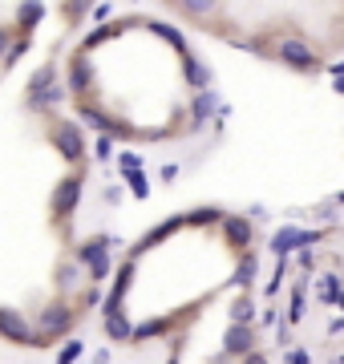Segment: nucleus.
<instances>
[{"label": "nucleus", "instance_id": "obj_23", "mask_svg": "<svg viewBox=\"0 0 344 364\" xmlns=\"http://www.w3.org/2000/svg\"><path fill=\"white\" fill-rule=\"evenodd\" d=\"M150 28H154V33H158L162 41H171V45H174L178 53H186V37L178 33V28H171V25H150Z\"/></svg>", "mask_w": 344, "mask_h": 364}, {"label": "nucleus", "instance_id": "obj_32", "mask_svg": "<svg viewBox=\"0 0 344 364\" xmlns=\"http://www.w3.org/2000/svg\"><path fill=\"white\" fill-rule=\"evenodd\" d=\"M93 154H97V158H109V154H114V146H109V138H97V146H93Z\"/></svg>", "mask_w": 344, "mask_h": 364}, {"label": "nucleus", "instance_id": "obj_13", "mask_svg": "<svg viewBox=\"0 0 344 364\" xmlns=\"http://www.w3.org/2000/svg\"><path fill=\"white\" fill-rule=\"evenodd\" d=\"M178 227H183V215H174V219H166V223H162V227H154V231H150V235H142V243H138V247H134V251L142 255L146 247H154V243H162V239H166V235H174V231H178Z\"/></svg>", "mask_w": 344, "mask_h": 364}, {"label": "nucleus", "instance_id": "obj_27", "mask_svg": "<svg viewBox=\"0 0 344 364\" xmlns=\"http://www.w3.org/2000/svg\"><path fill=\"white\" fill-rule=\"evenodd\" d=\"M126 182H130V191H134L138 198H146V195H150V191H146L150 182H146V174H142V170H134V174H126Z\"/></svg>", "mask_w": 344, "mask_h": 364}, {"label": "nucleus", "instance_id": "obj_8", "mask_svg": "<svg viewBox=\"0 0 344 364\" xmlns=\"http://www.w3.org/2000/svg\"><path fill=\"white\" fill-rule=\"evenodd\" d=\"M279 61H288L291 69H316L320 57L308 49L304 41H279Z\"/></svg>", "mask_w": 344, "mask_h": 364}, {"label": "nucleus", "instance_id": "obj_7", "mask_svg": "<svg viewBox=\"0 0 344 364\" xmlns=\"http://www.w3.org/2000/svg\"><path fill=\"white\" fill-rule=\"evenodd\" d=\"M0 336L13 340V344H33V328H28V320L21 312H13V308H0Z\"/></svg>", "mask_w": 344, "mask_h": 364}, {"label": "nucleus", "instance_id": "obj_12", "mask_svg": "<svg viewBox=\"0 0 344 364\" xmlns=\"http://www.w3.org/2000/svg\"><path fill=\"white\" fill-rule=\"evenodd\" d=\"M77 114H81V122H85V126H93V130L102 134V138H109V134H114V122H109L102 109H93V105L81 102V105H77Z\"/></svg>", "mask_w": 344, "mask_h": 364}, {"label": "nucleus", "instance_id": "obj_17", "mask_svg": "<svg viewBox=\"0 0 344 364\" xmlns=\"http://www.w3.org/2000/svg\"><path fill=\"white\" fill-rule=\"evenodd\" d=\"M183 69H186V81H190L195 90H203V85H207V69L199 65V57H190V53H183Z\"/></svg>", "mask_w": 344, "mask_h": 364}, {"label": "nucleus", "instance_id": "obj_1", "mask_svg": "<svg viewBox=\"0 0 344 364\" xmlns=\"http://www.w3.org/2000/svg\"><path fill=\"white\" fill-rule=\"evenodd\" d=\"M61 102V90H57V69L53 65H41L28 81V105L33 109H49V105Z\"/></svg>", "mask_w": 344, "mask_h": 364}, {"label": "nucleus", "instance_id": "obj_36", "mask_svg": "<svg viewBox=\"0 0 344 364\" xmlns=\"http://www.w3.org/2000/svg\"><path fill=\"white\" fill-rule=\"evenodd\" d=\"M166 364H178V352H174V356H171V360H166Z\"/></svg>", "mask_w": 344, "mask_h": 364}, {"label": "nucleus", "instance_id": "obj_22", "mask_svg": "<svg viewBox=\"0 0 344 364\" xmlns=\"http://www.w3.org/2000/svg\"><path fill=\"white\" fill-rule=\"evenodd\" d=\"M166 328H171V320H154V324H138L130 336H134V340H150V336H162Z\"/></svg>", "mask_w": 344, "mask_h": 364}, {"label": "nucleus", "instance_id": "obj_29", "mask_svg": "<svg viewBox=\"0 0 344 364\" xmlns=\"http://www.w3.org/2000/svg\"><path fill=\"white\" fill-rule=\"evenodd\" d=\"M300 316H304V287L291 291V320H300Z\"/></svg>", "mask_w": 344, "mask_h": 364}, {"label": "nucleus", "instance_id": "obj_34", "mask_svg": "<svg viewBox=\"0 0 344 364\" xmlns=\"http://www.w3.org/2000/svg\"><path fill=\"white\" fill-rule=\"evenodd\" d=\"M243 364H267V356H259V352H247V356H243Z\"/></svg>", "mask_w": 344, "mask_h": 364}, {"label": "nucleus", "instance_id": "obj_19", "mask_svg": "<svg viewBox=\"0 0 344 364\" xmlns=\"http://www.w3.org/2000/svg\"><path fill=\"white\" fill-rule=\"evenodd\" d=\"M106 332H109V340H130L134 324L126 320V316H109V320H106Z\"/></svg>", "mask_w": 344, "mask_h": 364}, {"label": "nucleus", "instance_id": "obj_35", "mask_svg": "<svg viewBox=\"0 0 344 364\" xmlns=\"http://www.w3.org/2000/svg\"><path fill=\"white\" fill-rule=\"evenodd\" d=\"M9 45H13V41H9V33L0 28V57H4V49H9Z\"/></svg>", "mask_w": 344, "mask_h": 364}, {"label": "nucleus", "instance_id": "obj_15", "mask_svg": "<svg viewBox=\"0 0 344 364\" xmlns=\"http://www.w3.org/2000/svg\"><path fill=\"white\" fill-rule=\"evenodd\" d=\"M255 255H243L239 259V267H235V275H231V287H252V279H255Z\"/></svg>", "mask_w": 344, "mask_h": 364}, {"label": "nucleus", "instance_id": "obj_25", "mask_svg": "<svg viewBox=\"0 0 344 364\" xmlns=\"http://www.w3.org/2000/svg\"><path fill=\"white\" fill-rule=\"evenodd\" d=\"M109 37H118V25H102L97 33H90V37H85V49H97V45L109 41Z\"/></svg>", "mask_w": 344, "mask_h": 364}, {"label": "nucleus", "instance_id": "obj_14", "mask_svg": "<svg viewBox=\"0 0 344 364\" xmlns=\"http://www.w3.org/2000/svg\"><path fill=\"white\" fill-rule=\"evenodd\" d=\"M231 320H235L239 328H252L255 320V304L247 296H235V304H231Z\"/></svg>", "mask_w": 344, "mask_h": 364}, {"label": "nucleus", "instance_id": "obj_18", "mask_svg": "<svg viewBox=\"0 0 344 364\" xmlns=\"http://www.w3.org/2000/svg\"><path fill=\"white\" fill-rule=\"evenodd\" d=\"M90 77H93L90 61H85V57H77V61H73V73H69V85H73V93L85 90V85H90Z\"/></svg>", "mask_w": 344, "mask_h": 364}, {"label": "nucleus", "instance_id": "obj_30", "mask_svg": "<svg viewBox=\"0 0 344 364\" xmlns=\"http://www.w3.org/2000/svg\"><path fill=\"white\" fill-rule=\"evenodd\" d=\"M138 166H142V158L134 154V150H126V154H122V170H126V174H134Z\"/></svg>", "mask_w": 344, "mask_h": 364}, {"label": "nucleus", "instance_id": "obj_16", "mask_svg": "<svg viewBox=\"0 0 344 364\" xmlns=\"http://www.w3.org/2000/svg\"><path fill=\"white\" fill-rule=\"evenodd\" d=\"M207 223H223V215L215 207H199V210H190V215H183V227H207Z\"/></svg>", "mask_w": 344, "mask_h": 364}, {"label": "nucleus", "instance_id": "obj_2", "mask_svg": "<svg viewBox=\"0 0 344 364\" xmlns=\"http://www.w3.org/2000/svg\"><path fill=\"white\" fill-rule=\"evenodd\" d=\"M53 146H57V154L65 158V162H81V158H85V138H81L77 122H57Z\"/></svg>", "mask_w": 344, "mask_h": 364}, {"label": "nucleus", "instance_id": "obj_21", "mask_svg": "<svg viewBox=\"0 0 344 364\" xmlns=\"http://www.w3.org/2000/svg\"><path fill=\"white\" fill-rule=\"evenodd\" d=\"M41 16H45V4H21V9H16V21H21L25 28H33Z\"/></svg>", "mask_w": 344, "mask_h": 364}, {"label": "nucleus", "instance_id": "obj_9", "mask_svg": "<svg viewBox=\"0 0 344 364\" xmlns=\"http://www.w3.org/2000/svg\"><path fill=\"white\" fill-rule=\"evenodd\" d=\"M130 279H134V259H130V263H122L118 284L109 287L106 304H102V312H106V320H109V316H122V299H126V287H130Z\"/></svg>", "mask_w": 344, "mask_h": 364}, {"label": "nucleus", "instance_id": "obj_10", "mask_svg": "<svg viewBox=\"0 0 344 364\" xmlns=\"http://www.w3.org/2000/svg\"><path fill=\"white\" fill-rule=\"evenodd\" d=\"M223 352H227V356H247V352H255V332H252V328L231 324L223 332Z\"/></svg>", "mask_w": 344, "mask_h": 364}, {"label": "nucleus", "instance_id": "obj_33", "mask_svg": "<svg viewBox=\"0 0 344 364\" xmlns=\"http://www.w3.org/2000/svg\"><path fill=\"white\" fill-rule=\"evenodd\" d=\"M288 364H312V356L304 348H296V352H288Z\"/></svg>", "mask_w": 344, "mask_h": 364}, {"label": "nucleus", "instance_id": "obj_6", "mask_svg": "<svg viewBox=\"0 0 344 364\" xmlns=\"http://www.w3.org/2000/svg\"><path fill=\"white\" fill-rule=\"evenodd\" d=\"M77 198H81V178H77V174L61 178V182H57V191H53V215H57V219H69L73 207H77Z\"/></svg>", "mask_w": 344, "mask_h": 364}, {"label": "nucleus", "instance_id": "obj_26", "mask_svg": "<svg viewBox=\"0 0 344 364\" xmlns=\"http://www.w3.org/2000/svg\"><path fill=\"white\" fill-rule=\"evenodd\" d=\"M81 352H85V348H81L77 340H69L65 348H61V356H57V364H77V360H81Z\"/></svg>", "mask_w": 344, "mask_h": 364}, {"label": "nucleus", "instance_id": "obj_28", "mask_svg": "<svg viewBox=\"0 0 344 364\" xmlns=\"http://www.w3.org/2000/svg\"><path fill=\"white\" fill-rule=\"evenodd\" d=\"M28 49V37H21L16 41V45H9V49H4V65H13V61H21V53Z\"/></svg>", "mask_w": 344, "mask_h": 364}, {"label": "nucleus", "instance_id": "obj_11", "mask_svg": "<svg viewBox=\"0 0 344 364\" xmlns=\"http://www.w3.org/2000/svg\"><path fill=\"white\" fill-rule=\"evenodd\" d=\"M223 235H227L231 247H247V243H252V223L231 215V219H223Z\"/></svg>", "mask_w": 344, "mask_h": 364}, {"label": "nucleus", "instance_id": "obj_24", "mask_svg": "<svg viewBox=\"0 0 344 364\" xmlns=\"http://www.w3.org/2000/svg\"><path fill=\"white\" fill-rule=\"evenodd\" d=\"M320 299H324V304H340V279H336V275H328V279H324Z\"/></svg>", "mask_w": 344, "mask_h": 364}, {"label": "nucleus", "instance_id": "obj_3", "mask_svg": "<svg viewBox=\"0 0 344 364\" xmlns=\"http://www.w3.org/2000/svg\"><path fill=\"white\" fill-rule=\"evenodd\" d=\"M69 328H73V312H69L65 304H49L41 312V336L37 340H61Z\"/></svg>", "mask_w": 344, "mask_h": 364}, {"label": "nucleus", "instance_id": "obj_31", "mask_svg": "<svg viewBox=\"0 0 344 364\" xmlns=\"http://www.w3.org/2000/svg\"><path fill=\"white\" fill-rule=\"evenodd\" d=\"M183 13H190V16H203V13H215V4H183Z\"/></svg>", "mask_w": 344, "mask_h": 364}, {"label": "nucleus", "instance_id": "obj_5", "mask_svg": "<svg viewBox=\"0 0 344 364\" xmlns=\"http://www.w3.org/2000/svg\"><path fill=\"white\" fill-rule=\"evenodd\" d=\"M316 239H320V231H296V227H284V231L272 239V255H276V259H284V255H291V251L312 247Z\"/></svg>", "mask_w": 344, "mask_h": 364}, {"label": "nucleus", "instance_id": "obj_20", "mask_svg": "<svg viewBox=\"0 0 344 364\" xmlns=\"http://www.w3.org/2000/svg\"><path fill=\"white\" fill-rule=\"evenodd\" d=\"M211 109H215V93H211V90H203L199 97H195V126H203V122L211 117Z\"/></svg>", "mask_w": 344, "mask_h": 364}, {"label": "nucleus", "instance_id": "obj_4", "mask_svg": "<svg viewBox=\"0 0 344 364\" xmlns=\"http://www.w3.org/2000/svg\"><path fill=\"white\" fill-rule=\"evenodd\" d=\"M109 239H93V243H85V247H81V267H90V275L93 279H106L109 275V267H114V259H109Z\"/></svg>", "mask_w": 344, "mask_h": 364}]
</instances>
